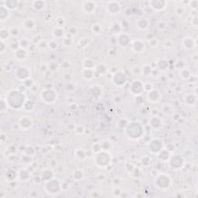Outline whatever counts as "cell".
Returning <instances> with one entry per match:
<instances>
[{"label": "cell", "instance_id": "1", "mask_svg": "<svg viewBox=\"0 0 198 198\" xmlns=\"http://www.w3.org/2000/svg\"><path fill=\"white\" fill-rule=\"evenodd\" d=\"M170 178L168 175L162 174L160 175L156 180V187H158L160 190H167L170 187Z\"/></svg>", "mask_w": 198, "mask_h": 198}, {"label": "cell", "instance_id": "2", "mask_svg": "<svg viewBox=\"0 0 198 198\" xmlns=\"http://www.w3.org/2000/svg\"><path fill=\"white\" fill-rule=\"evenodd\" d=\"M41 98L43 101H44L46 103H54L55 101H57V92L53 89H45L44 91H42Z\"/></svg>", "mask_w": 198, "mask_h": 198}, {"label": "cell", "instance_id": "3", "mask_svg": "<svg viewBox=\"0 0 198 198\" xmlns=\"http://www.w3.org/2000/svg\"><path fill=\"white\" fill-rule=\"evenodd\" d=\"M129 90H131V94L135 95H140L144 91V85L143 83L139 81H133L131 83V87H129Z\"/></svg>", "mask_w": 198, "mask_h": 198}, {"label": "cell", "instance_id": "4", "mask_svg": "<svg viewBox=\"0 0 198 198\" xmlns=\"http://www.w3.org/2000/svg\"><path fill=\"white\" fill-rule=\"evenodd\" d=\"M107 12L111 15H116L119 13L121 10V5L119 2H109L106 7Z\"/></svg>", "mask_w": 198, "mask_h": 198}, {"label": "cell", "instance_id": "5", "mask_svg": "<svg viewBox=\"0 0 198 198\" xmlns=\"http://www.w3.org/2000/svg\"><path fill=\"white\" fill-rule=\"evenodd\" d=\"M118 43L119 46L122 48H125L129 45L130 43V37L125 33H122L119 35L117 38Z\"/></svg>", "mask_w": 198, "mask_h": 198}, {"label": "cell", "instance_id": "6", "mask_svg": "<svg viewBox=\"0 0 198 198\" xmlns=\"http://www.w3.org/2000/svg\"><path fill=\"white\" fill-rule=\"evenodd\" d=\"M96 6H97L95 2H92V1H85L82 4L83 10L87 14H91V13H95V10H96Z\"/></svg>", "mask_w": 198, "mask_h": 198}, {"label": "cell", "instance_id": "7", "mask_svg": "<svg viewBox=\"0 0 198 198\" xmlns=\"http://www.w3.org/2000/svg\"><path fill=\"white\" fill-rule=\"evenodd\" d=\"M104 157H105V161H99V160H101L102 156L99 155V153H97V159L95 160V163H97V165H98V167H102V168H103V167L108 166V163H109V162H110L109 154L107 153L106 152H104ZM102 160H104V159H102Z\"/></svg>", "mask_w": 198, "mask_h": 198}, {"label": "cell", "instance_id": "8", "mask_svg": "<svg viewBox=\"0 0 198 198\" xmlns=\"http://www.w3.org/2000/svg\"><path fill=\"white\" fill-rule=\"evenodd\" d=\"M145 49V45L142 40H136L131 43V51L134 53L139 54L142 53Z\"/></svg>", "mask_w": 198, "mask_h": 198}, {"label": "cell", "instance_id": "9", "mask_svg": "<svg viewBox=\"0 0 198 198\" xmlns=\"http://www.w3.org/2000/svg\"><path fill=\"white\" fill-rule=\"evenodd\" d=\"M160 94L159 92V91L152 89V90L149 91V92L148 93L147 98L149 102H152V103H156L160 101Z\"/></svg>", "mask_w": 198, "mask_h": 198}, {"label": "cell", "instance_id": "10", "mask_svg": "<svg viewBox=\"0 0 198 198\" xmlns=\"http://www.w3.org/2000/svg\"><path fill=\"white\" fill-rule=\"evenodd\" d=\"M151 7L156 11H161L167 7V2L165 1H151Z\"/></svg>", "mask_w": 198, "mask_h": 198}, {"label": "cell", "instance_id": "11", "mask_svg": "<svg viewBox=\"0 0 198 198\" xmlns=\"http://www.w3.org/2000/svg\"><path fill=\"white\" fill-rule=\"evenodd\" d=\"M15 58L18 60H23L27 57L28 53L26 49H22V48H18L17 50L14 51Z\"/></svg>", "mask_w": 198, "mask_h": 198}, {"label": "cell", "instance_id": "12", "mask_svg": "<svg viewBox=\"0 0 198 198\" xmlns=\"http://www.w3.org/2000/svg\"><path fill=\"white\" fill-rule=\"evenodd\" d=\"M22 119L24 121V122H22V121L19 120V125L20 126L21 128L24 130H27L30 128H31L32 125H33V122H32L31 119H30V117H26V116H24V117H22Z\"/></svg>", "mask_w": 198, "mask_h": 198}, {"label": "cell", "instance_id": "13", "mask_svg": "<svg viewBox=\"0 0 198 198\" xmlns=\"http://www.w3.org/2000/svg\"><path fill=\"white\" fill-rule=\"evenodd\" d=\"M22 27H23L24 30H28V31L34 30V28L35 27V21L32 18H27L22 22Z\"/></svg>", "mask_w": 198, "mask_h": 198}, {"label": "cell", "instance_id": "14", "mask_svg": "<svg viewBox=\"0 0 198 198\" xmlns=\"http://www.w3.org/2000/svg\"><path fill=\"white\" fill-rule=\"evenodd\" d=\"M183 45H184L185 49L190 50L191 48H193V46H196V42H195L194 40H193V39L191 38L190 37H187L183 40Z\"/></svg>", "mask_w": 198, "mask_h": 198}, {"label": "cell", "instance_id": "15", "mask_svg": "<svg viewBox=\"0 0 198 198\" xmlns=\"http://www.w3.org/2000/svg\"><path fill=\"white\" fill-rule=\"evenodd\" d=\"M33 8L37 11H42L46 8V2L45 1H34L32 2Z\"/></svg>", "mask_w": 198, "mask_h": 198}, {"label": "cell", "instance_id": "16", "mask_svg": "<svg viewBox=\"0 0 198 198\" xmlns=\"http://www.w3.org/2000/svg\"><path fill=\"white\" fill-rule=\"evenodd\" d=\"M135 24H136V26L139 30H146L148 28V26H149V21L147 19H144V18H141V19L137 20Z\"/></svg>", "mask_w": 198, "mask_h": 198}, {"label": "cell", "instance_id": "17", "mask_svg": "<svg viewBox=\"0 0 198 198\" xmlns=\"http://www.w3.org/2000/svg\"><path fill=\"white\" fill-rule=\"evenodd\" d=\"M162 122V121L159 119V117H157V116H153V117L151 118L150 120H149V125H150L152 128H155V129H158V128H161L162 125L157 124V122Z\"/></svg>", "mask_w": 198, "mask_h": 198}, {"label": "cell", "instance_id": "18", "mask_svg": "<svg viewBox=\"0 0 198 198\" xmlns=\"http://www.w3.org/2000/svg\"><path fill=\"white\" fill-rule=\"evenodd\" d=\"M53 35L54 37L57 38H63L65 37V32L63 28L60 27H57L53 30Z\"/></svg>", "mask_w": 198, "mask_h": 198}, {"label": "cell", "instance_id": "19", "mask_svg": "<svg viewBox=\"0 0 198 198\" xmlns=\"http://www.w3.org/2000/svg\"><path fill=\"white\" fill-rule=\"evenodd\" d=\"M95 67V63L91 59L87 58L84 60V69H91L93 70Z\"/></svg>", "mask_w": 198, "mask_h": 198}, {"label": "cell", "instance_id": "20", "mask_svg": "<svg viewBox=\"0 0 198 198\" xmlns=\"http://www.w3.org/2000/svg\"><path fill=\"white\" fill-rule=\"evenodd\" d=\"M73 177L75 180H78V181L81 180L84 177V172L81 170H76L75 172H74Z\"/></svg>", "mask_w": 198, "mask_h": 198}, {"label": "cell", "instance_id": "21", "mask_svg": "<svg viewBox=\"0 0 198 198\" xmlns=\"http://www.w3.org/2000/svg\"><path fill=\"white\" fill-rule=\"evenodd\" d=\"M10 36V30H6V29H1V30H0V37H1V40H2V42H3L4 40H7Z\"/></svg>", "mask_w": 198, "mask_h": 198}, {"label": "cell", "instance_id": "22", "mask_svg": "<svg viewBox=\"0 0 198 198\" xmlns=\"http://www.w3.org/2000/svg\"><path fill=\"white\" fill-rule=\"evenodd\" d=\"M19 48H22V49H26L30 46V41L27 40L26 38H23L22 40H19Z\"/></svg>", "mask_w": 198, "mask_h": 198}, {"label": "cell", "instance_id": "23", "mask_svg": "<svg viewBox=\"0 0 198 198\" xmlns=\"http://www.w3.org/2000/svg\"><path fill=\"white\" fill-rule=\"evenodd\" d=\"M91 30H92V32H93L94 34H99L101 33V32H102V26H101V24L95 23L91 26Z\"/></svg>", "mask_w": 198, "mask_h": 198}, {"label": "cell", "instance_id": "24", "mask_svg": "<svg viewBox=\"0 0 198 198\" xmlns=\"http://www.w3.org/2000/svg\"><path fill=\"white\" fill-rule=\"evenodd\" d=\"M63 43L66 46H71L73 43V38L71 37H64L63 38Z\"/></svg>", "mask_w": 198, "mask_h": 198}, {"label": "cell", "instance_id": "25", "mask_svg": "<svg viewBox=\"0 0 198 198\" xmlns=\"http://www.w3.org/2000/svg\"><path fill=\"white\" fill-rule=\"evenodd\" d=\"M48 48L51 51H55L58 48V43L56 40H51L48 42Z\"/></svg>", "mask_w": 198, "mask_h": 198}, {"label": "cell", "instance_id": "26", "mask_svg": "<svg viewBox=\"0 0 198 198\" xmlns=\"http://www.w3.org/2000/svg\"><path fill=\"white\" fill-rule=\"evenodd\" d=\"M65 22H65V19L63 17H60V16L57 17V19H56V23H57V27L62 28L65 25Z\"/></svg>", "mask_w": 198, "mask_h": 198}, {"label": "cell", "instance_id": "27", "mask_svg": "<svg viewBox=\"0 0 198 198\" xmlns=\"http://www.w3.org/2000/svg\"><path fill=\"white\" fill-rule=\"evenodd\" d=\"M166 60H163V59H160V60H159L158 61H157V65H158V67L159 69H160V70L162 71H164L166 70V68H167V67L166 66H164V63H166Z\"/></svg>", "mask_w": 198, "mask_h": 198}, {"label": "cell", "instance_id": "28", "mask_svg": "<svg viewBox=\"0 0 198 198\" xmlns=\"http://www.w3.org/2000/svg\"><path fill=\"white\" fill-rule=\"evenodd\" d=\"M84 42H83L82 39H81V40H80L79 42H78V45H79V46H81V48H85V47H87V46H88V44H89V43H88V42H87V39L84 38Z\"/></svg>", "mask_w": 198, "mask_h": 198}, {"label": "cell", "instance_id": "29", "mask_svg": "<svg viewBox=\"0 0 198 198\" xmlns=\"http://www.w3.org/2000/svg\"><path fill=\"white\" fill-rule=\"evenodd\" d=\"M149 45H150L152 47H156V46H157V45H158L159 41L156 38H152L149 40Z\"/></svg>", "mask_w": 198, "mask_h": 198}, {"label": "cell", "instance_id": "30", "mask_svg": "<svg viewBox=\"0 0 198 198\" xmlns=\"http://www.w3.org/2000/svg\"><path fill=\"white\" fill-rule=\"evenodd\" d=\"M184 13V10L182 6H178L176 9V13L179 16H182Z\"/></svg>", "mask_w": 198, "mask_h": 198}]
</instances>
